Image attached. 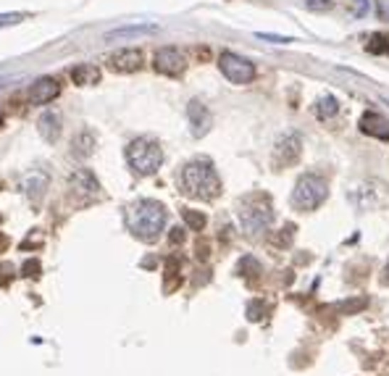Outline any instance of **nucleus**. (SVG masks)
I'll return each instance as SVG.
<instances>
[{
  "label": "nucleus",
  "mask_w": 389,
  "mask_h": 376,
  "mask_svg": "<svg viewBox=\"0 0 389 376\" xmlns=\"http://www.w3.org/2000/svg\"><path fill=\"white\" fill-rule=\"evenodd\" d=\"M179 187L187 198H195V200H216L221 195V179L216 174V166L206 158L184 163L182 174H179Z\"/></svg>",
  "instance_id": "f257e3e1"
},
{
  "label": "nucleus",
  "mask_w": 389,
  "mask_h": 376,
  "mask_svg": "<svg viewBox=\"0 0 389 376\" xmlns=\"http://www.w3.org/2000/svg\"><path fill=\"white\" fill-rule=\"evenodd\" d=\"M21 187H24L26 198H32V200H37V198H43L45 190H48V176H45L43 171H35V174L26 176Z\"/></svg>",
  "instance_id": "f3484780"
},
{
  "label": "nucleus",
  "mask_w": 389,
  "mask_h": 376,
  "mask_svg": "<svg viewBox=\"0 0 389 376\" xmlns=\"http://www.w3.org/2000/svg\"><path fill=\"white\" fill-rule=\"evenodd\" d=\"M240 224L247 237H258L274 224V208L266 195H250L240 203Z\"/></svg>",
  "instance_id": "7ed1b4c3"
},
{
  "label": "nucleus",
  "mask_w": 389,
  "mask_h": 376,
  "mask_svg": "<svg viewBox=\"0 0 389 376\" xmlns=\"http://www.w3.org/2000/svg\"><path fill=\"white\" fill-rule=\"evenodd\" d=\"M156 32L153 24H134V26H119V29H111L105 32V40H132V37H142Z\"/></svg>",
  "instance_id": "2eb2a0df"
},
{
  "label": "nucleus",
  "mask_w": 389,
  "mask_h": 376,
  "mask_svg": "<svg viewBox=\"0 0 389 376\" xmlns=\"http://www.w3.org/2000/svg\"><path fill=\"white\" fill-rule=\"evenodd\" d=\"M171 232H174V235H171V240H174V242H182V229H171Z\"/></svg>",
  "instance_id": "cd10ccee"
},
{
  "label": "nucleus",
  "mask_w": 389,
  "mask_h": 376,
  "mask_svg": "<svg viewBox=\"0 0 389 376\" xmlns=\"http://www.w3.org/2000/svg\"><path fill=\"white\" fill-rule=\"evenodd\" d=\"M218 69H221V74H224L232 85H250L252 79H255V66H252L247 58L229 50L218 55Z\"/></svg>",
  "instance_id": "423d86ee"
},
{
  "label": "nucleus",
  "mask_w": 389,
  "mask_h": 376,
  "mask_svg": "<svg viewBox=\"0 0 389 376\" xmlns=\"http://www.w3.org/2000/svg\"><path fill=\"white\" fill-rule=\"evenodd\" d=\"M260 40H268V43H277V45H287V43H294L292 37H282V35H268V32H258Z\"/></svg>",
  "instance_id": "b1692460"
},
{
  "label": "nucleus",
  "mask_w": 389,
  "mask_h": 376,
  "mask_svg": "<svg viewBox=\"0 0 389 376\" xmlns=\"http://www.w3.org/2000/svg\"><path fill=\"white\" fill-rule=\"evenodd\" d=\"M182 219H184V224L192 229V232H203L206 229V224H208V219H206V213H200V210H192V208H184L182 210Z\"/></svg>",
  "instance_id": "aec40b11"
},
{
  "label": "nucleus",
  "mask_w": 389,
  "mask_h": 376,
  "mask_svg": "<svg viewBox=\"0 0 389 376\" xmlns=\"http://www.w3.org/2000/svg\"><path fill=\"white\" fill-rule=\"evenodd\" d=\"M153 66H156L158 74L164 77H179L187 69V55H184L179 48H161L153 55Z\"/></svg>",
  "instance_id": "0eeeda50"
},
{
  "label": "nucleus",
  "mask_w": 389,
  "mask_h": 376,
  "mask_svg": "<svg viewBox=\"0 0 389 376\" xmlns=\"http://www.w3.org/2000/svg\"><path fill=\"white\" fill-rule=\"evenodd\" d=\"M187 116H190V129H192V137H206L208 131H211V114H208V108L200 100H190L187 105Z\"/></svg>",
  "instance_id": "f8f14e48"
},
{
  "label": "nucleus",
  "mask_w": 389,
  "mask_h": 376,
  "mask_svg": "<svg viewBox=\"0 0 389 376\" xmlns=\"http://www.w3.org/2000/svg\"><path fill=\"white\" fill-rule=\"evenodd\" d=\"M142 63H145V55L139 48H122V50H116L108 55V66L113 71H119V74H132V71H139L142 69Z\"/></svg>",
  "instance_id": "9b49d317"
},
{
  "label": "nucleus",
  "mask_w": 389,
  "mask_h": 376,
  "mask_svg": "<svg viewBox=\"0 0 389 376\" xmlns=\"http://www.w3.org/2000/svg\"><path fill=\"white\" fill-rule=\"evenodd\" d=\"M381 284H387L389 287V261H387V266H384V272H381Z\"/></svg>",
  "instance_id": "bb28decb"
},
{
  "label": "nucleus",
  "mask_w": 389,
  "mask_h": 376,
  "mask_svg": "<svg viewBox=\"0 0 389 376\" xmlns=\"http://www.w3.org/2000/svg\"><path fill=\"white\" fill-rule=\"evenodd\" d=\"M313 111H316V116H319L321 122H329V119H334L339 114V100L334 95H324L316 100Z\"/></svg>",
  "instance_id": "6ab92c4d"
},
{
  "label": "nucleus",
  "mask_w": 389,
  "mask_h": 376,
  "mask_svg": "<svg viewBox=\"0 0 389 376\" xmlns=\"http://www.w3.org/2000/svg\"><path fill=\"white\" fill-rule=\"evenodd\" d=\"M37 129H40L45 142H58V137H61V119H58V114L45 111L40 116V122H37Z\"/></svg>",
  "instance_id": "4468645a"
},
{
  "label": "nucleus",
  "mask_w": 389,
  "mask_h": 376,
  "mask_svg": "<svg viewBox=\"0 0 389 376\" xmlns=\"http://www.w3.org/2000/svg\"><path fill=\"white\" fill-rule=\"evenodd\" d=\"M71 148H74V156L77 158L92 156V150H95V131L92 129L79 131L77 137H74V142H71Z\"/></svg>",
  "instance_id": "a211bd4d"
},
{
  "label": "nucleus",
  "mask_w": 389,
  "mask_h": 376,
  "mask_svg": "<svg viewBox=\"0 0 389 376\" xmlns=\"http://www.w3.org/2000/svg\"><path fill=\"white\" fill-rule=\"evenodd\" d=\"M129 232L142 242H156L166 227V208L158 200H137L127 210Z\"/></svg>",
  "instance_id": "f03ea898"
},
{
  "label": "nucleus",
  "mask_w": 389,
  "mask_h": 376,
  "mask_svg": "<svg viewBox=\"0 0 389 376\" xmlns=\"http://www.w3.org/2000/svg\"><path fill=\"white\" fill-rule=\"evenodd\" d=\"M355 3V16H366L368 14V0H353Z\"/></svg>",
  "instance_id": "a878e982"
},
{
  "label": "nucleus",
  "mask_w": 389,
  "mask_h": 376,
  "mask_svg": "<svg viewBox=\"0 0 389 376\" xmlns=\"http://www.w3.org/2000/svg\"><path fill=\"white\" fill-rule=\"evenodd\" d=\"M71 79H74V85H79V87H90V85L100 82V69L92 66V63H82V66H77V69L71 71Z\"/></svg>",
  "instance_id": "dca6fc26"
},
{
  "label": "nucleus",
  "mask_w": 389,
  "mask_h": 376,
  "mask_svg": "<svg viewBox=\"0 0 389 376\" xmlns=\"http://www.w3.org/2000/svg\"><path fill=\"white\" fill-rule=\"evenodd\" d=\"M326 195H329V184L324 176L303 174L292 190V208L300 210V213H311V210L324 205Z\"/></svg>",
  "instance_id": "39448f33"
},
{
  "label": "nucleus",
  "mask_w": 389,
  "mask_h": 376,
  "mask_svg": "<svg viewBox=\"0 0 389 376\" xmlns=\"http://www.w3.org/2000/svg\"><path fill=\"white\" fill-rule=\"evenodd\" d=\"M0 122H3V114H0Z\"/></svg>",
  "instance_id": "c756f323"
},
{
  "label": "nucleus",
  "mask_w": 389,
  "mask_h": 376,
  "mask_svg": "<svg viewBox=\"0 0 389 376\" xmlns=\"http://www.w3.org/2000/svg\"><path fill=\"white\" fill-rule=\"evenodd\" d=\"M300 153H303V140H300V134L289 131V134H284V137L277 142L271 161H274V166L277 168H287L300 161Z\"/></svg>",
  "instance_id": "6e6552de"
},
{
  "label": "nucleus",
  "mask_w": 389,
  "mask_h": 376,
  "mask_svg": "<svg viewBox=\"0 0 389 376\" xmlns=\"http://www.w3.org/2000/svg\"><path fill=\"white\" fill-rule=\"evenodd\" d=\"M303 6L308 11H319V14H321V11L331 9V0H303Z\"/></svg>",
  "instance_id": "5701e85b"
},
{
  "label": "nucleus",
  "mask_w": 389,
  "mask_h": 376,
  "mask_svg": "<svg viewBox=\"0 0 389 376\" xmlns=\"http://www.w3.org/2000/svg\"><path fill=\"white\" fill-rule=\"evenodd\" d=\"M361 131L368 137H376V140H389V122L376 111H366L361 116Z\"/></svg>",
  "instance_id": "ddd939ff"
},
{
  "label": "nucleus",
  "mask_w": 389,
  "mask_h": 376,
  "mask_svg": "<svg viewBox=\"0 0 389 376\" xmlns=\"http://www.w3.org/2000/svg\"><path fill=\"white\" fill-rule=\"evenodd\" d=\"M21 274H24V276H37V274H40V263L26 261L24 266H21Z\"/></svg>",
  "instance_id": "393cba45"
},
{
  "label": "nucleus",
  "mask_w": 389,
  "mask_h": 376,
  "mask_svg": "<svg viewBox=\"0 0 389 376\" xmlns=\"http://www.w3.org/2000/svg\"><path fill=\"white\" fill-rule=\"evenodd\" d=\"M0 221H3V213H0Z\"/></svg>",
  "instance_id": "c85d7f7f"
},
{
  "label": "nucleus",
  "mask_w": 389,
  "mask_h": 376,
  "mask_svg": "<svg viewBox=\"0 0 389 376\" xmlns=\"http://www.w3.org/2000/svg\"><path fill=\"white\" fill-rule=\"evenodd\" d=\"M387 43H389V37L371 35V40H368V50L371 53H387Z\"/></svg>",
  "instance_id": "412c9836"
},
{
  "label": "nucleus",
  "mask_w": 389,
  "mask_h": 376,
  "mask_svg": "<svg viewBox=\"0 0 389 376\" xmlns=\"http://www.w3.org/2000/svg\"><path fill=\"white\" fill-rule=\"evenodd\" d=\"M26 18V14H0V26H14V24H21Z\"/></svg>",
  "instance_id": "4be33fe9"
},
{
  "label": "nucleus",
  "mask_w": 389,
  "mask_h": 376,
  "mask_svg": "<svg viewBox=\"0 0 389 376\" xmlns=\"http://www.w3.org/2000/svg\"><path fill=\"white\" fill-rule=\"evenodd\" d=\"M71 193H74V198H79V200H95V198H100V182H97V176L90 171V168H77L74 174H71Z\"/></svg>",
  "instance_id": "1a4fd4ad"
},
{
  "label": "nucleus",
  "mask_w": 389,
  "mask_h": 376,
  "mask_svg": "<svg viewBox=\"0 0 389 376\" xmlns=\"http://www.w3.org/2000/svg\"><path fill=\"white\" fill-rule=\"evenodd\" d=\"M127 163L132 166V171L139 176H153L164 163V150L156 140L150 137H137L129 142L127 148Z\"/></svg>",
  "instance_id": "20e7f679"
},
{
  "label": "nucleus",
  "mask_w": 389,
  "mask_h": 376,
  "mask_svg": "<svg viewBox=\"0 0 389 376\" xmlns=\"http://www.w3.org/2000/svg\"><path fill=\"white\" fill-rule=\"evenodd\" d=\"M58 95H61V85L53 77H43V79H35V82L29 85V90H26V103L48 105Z\"/></svg>",
  "instance_id": "9d476101"
}]
</instances>
